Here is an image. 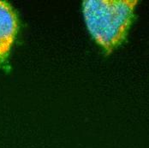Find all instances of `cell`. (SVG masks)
I'll use <instances>...</instances> for the list:
<instances>
[{
  "label": "cell",
  "instance_id": "2",
  "mask_svg": "<svg viewBox=\"0 0 149 148\" xmlns=\"http://www.w3.org/2000/svg\"><path fill=\"white\" fill-rule=\"evenodd\" d=\"M18 30L19 22L15 10L9 3L0 1V64L8 59Z\"/></svg>",
  "mask_w": 149,
  "mask_h": 148
},
{
  "label": "cell",
  "instance_id": "1",
  "mask_svg": "<svg viewBox=\"0 0 149 148\" xmlns=\"http://www.w3.org/2000/svg\"><path fill=\"white\" fill-rule=\"evenodd\" d=\"M136 0H88L82 12L90 34L107 54L123 43L134 20Z\"/></svg>",
  "mask_w": 149,
  "mask_h": 148
}]
</instances>
